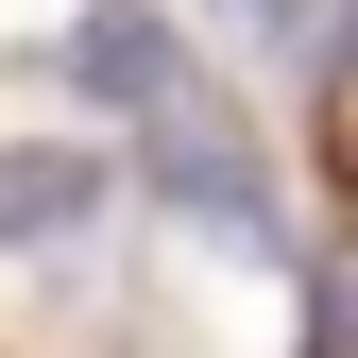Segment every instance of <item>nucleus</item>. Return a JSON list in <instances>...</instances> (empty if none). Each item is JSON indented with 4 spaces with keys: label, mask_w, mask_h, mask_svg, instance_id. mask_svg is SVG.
<instances>
[{
    "label": "nucleus",
    "mask_w": 358,
    "mask_h": 358,
    "mask_svg": "<svg viewBox=\"0 0 358 358\" xmlns=\"http://www.w3.org/2000/svg\"><path fill=\"white\" fill-rule=\"evenodd\" d=\"M69 85H85V103H103V120H171V103H188V34H171L154 17V0H85V17H69V52H52Z\"/></svg>",
    "instance_id": "nucleus-1"
},
{
    "label": "nucleus",
    "mask_w": 358,
    "mask_h": 358,
    "mask_svg": "<svg viewBox=\"0 0 358 358\" xmlns=\"http://www.w3.org/2000/svg\"><path fill=\"white\" fill-rule=\"evenodd\" d=\"M137 137H154V205L222 222V239H273V188H256V154H239V137L205 120V85H188L171 120H137Z\"/></svg>",
    "instance_id": "nucleus-2"
},
{
    "label": "nucleus",
    "mask_w": 358,
    "mask_h": 358,
    "mask_svg": "<svg viewBox=\"0 0 358 358\" xmlns=\"http://www.w3.org/2000/svg\"><path fill=\"white\" fill-rule=\"evenodd\" d=\"M103 188H120L103 154H0V256H17V239H69V222H103Z\"/></svg>",
    "instance_id": "nucleus-3"
},
{
    "label": "nucleus",
    "mask_w": 358,
    "mask_h": 358,
    "mask_svg": "<svg viewBox=\"0 0 358 358\" xmlns=\"http://www.w3.org/2000/svg\"><path fill=\"white\" fill-rule=\"evenodd\" d=\"M273 52H290L307 85H341V0H273Z\"/></svg>",
    "instance_id": "nucleus-4"
}]
</instances>
